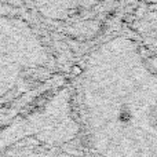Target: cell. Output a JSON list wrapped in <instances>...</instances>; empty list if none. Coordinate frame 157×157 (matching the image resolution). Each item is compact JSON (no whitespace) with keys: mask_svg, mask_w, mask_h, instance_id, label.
Segmentation results:
<instances>
[{"mask_svg":"<svg viewBox=\"0 0 157 157\" xmlns=\"http://www.w3.org/2000/svg\"><path fill=\"white\" fill-rule=\"evenodd\" d=\"M125 29L136 41L150 66L157 72V3L132 2Z\"/></svg>","mask_w":157,"mask_h":157,"instance_id":"3","label":"cell"},{"mask_svg":"<svg viewBox=\"0 0 157 157\" xmlns=\"http://www.w3.org/2000/svg\"><path fill=\"white\" fill-rule=\"evenodd\" d=\"M72 95L90 157H157V72L125 28L77 65Z\"/></svg>","mask_w":157,"mask_h":157,"instance_id":"1","label":"cell"},{"mask_svg":"<svg viewBox=\"0 0 157 157\" xmlns=\"http://www.w3.org/2000/svg\"><path fill=\"white\" fill-rule=\"evenodd\" d=\"M62 58L73 68L125 28L132 2L28 3Z\"/></svg>","mask_w":157,"mask_h":157,"instance_id":"2","label":"cell"}]
</instances>
